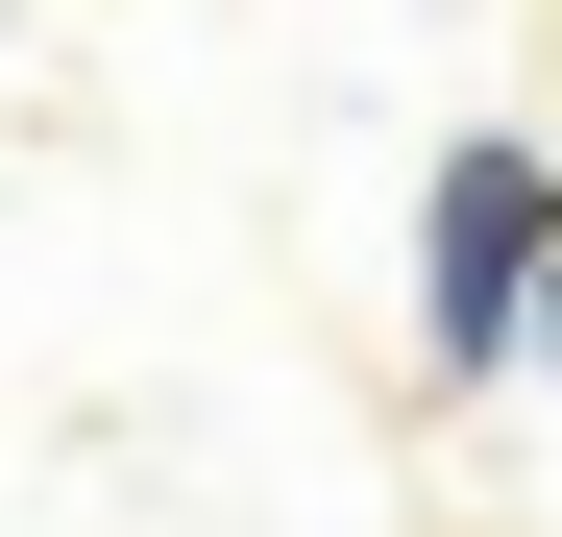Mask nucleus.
Wrapping results in <instances>:
<instances>
[{
    "instance_id": "f03ea898",
    "label": "nucleus",
    "mask_w": 562,
    "mask_h": 537,
    "mask_svg": "<svg viewBox=\"0 0 562 537\" xmlns=\"http://www.w3.org/2000/svg\"><path fill=\"white\" fill-rule=\"evenodd\" d=\"M514 367H562V268H538V318H514Z\"/></svg>"
},
{
    "instance_id": "f257e3e1",
    "label": "nucleus",
    "mask_w": 562,
    "mask_h": 537,
    "mask_svg": "<svg viewBox=\"0 0 562 537\" xmlns=\"http://www.w3.org/2000/svg\"><path fill=\"white\" fill-rule=\"evenodd\" d=\"M538 268H562V171H538V147H464L440 220H416V342H440V367H514Z\"/></svg>"
}]
</instances>
